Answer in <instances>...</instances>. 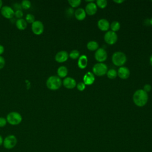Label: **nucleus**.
I'll list each match as a JSON object with an SVG mask.
<instances>
[{
    "label": "nucleus",
    "instance_id": "1",
    "mask_svg": "<svg viewBox=\"0 0 152 152\" xmlns=\"http://www.w3.org/2000/svg\"><path fill=\"white\" fill-rule=\"evenodd\" d=\"M132 98L135 105L139 107H142L147 103L148 96L147 93L142 89H139L134 92Z\"/></svg>",
    "mask_w": 152,
    "mask_h": 152
},
{
    "label": "nucleus",
    "instance_id": "2",
    "mask_svg": "<svg viewBox=\"0 0 152 152\" xmlns=\"http://www.w3.org/2000/svg\"><path fill=\"white\" fill-rule=\"evenodd\" d=\"M62 80L57 75H51L46 80V87L51 90H58L62 86Z\"/></svg>",
    "mask_w": 152,
    "mask_h": 152
},
{
    "label": "nucleus",
    "instance_id": "3",
    "mask_svg": "<svg viewBox=\"0 0 152 152\" xmlns=\"http://www.w3.org/2000/svg\"><path fill=\"white\" fill-rule=\"evenodd\" d=\"M113 64L118 66H122L126 61V56L125 54L121 51L115 52L112 56Z\"/></svg>",
    "mask_w": 152,
    "mask_h": 152
},
{
    "label": "nucleus",
    "instance_id": "4",
    "mask_svg": "<svg viewBox=\"0 0 152 152\" xmlns=\"http://www.w3.org/2000/svg\"><path fill=\"white\" fill-rule=\"evenodd\" d=\"M7 121L11 125H17L22 121V116L17 112H11L8 113L6 117Z\"/></svg>",
    "mask_w": 152,
    "mask_h": 152
},
{
    "label": "nucleus",
    "instance_id": "5",
    "mask_svg": "<svg viewBox=\"0 0 152 152\" xmlns=\"http://www.w3.org/2000/svg\"><path fill=\"white\" fill-rule=\"evenodd\" d=\"M92 69L93 74L97 76H102L107 73V66L103 62H98L93 66Z\"/></svg>",
    "mask_w": 152,
    "mask_h": 152
},
{
    "label": "nucleus",
    "instance_id": "6",
    "mask_svg": "<svg viewBox=\"0 0 152 152\" xmlns=\"http://www.w3.org/2000/svg\"><path fill=\"white\" fill-rule=\"evenodd\" d=\"M17 143V139L14 135H8L4 139L3 146L6 149L13 148Z\"/></svg>",
    "mask_w": 152,
    "mask_h": 152
},
{
    "label": "nucleus",
    "instance_id": "7",
    "mask_svg": "<svg viewBox=\"0 0 152 152\" xmlns=\"http://www.w3.org/2000/svg\"><path fill=\"white\" fill-rule=\"evenodd\" d=\"M31 31L36 35H40L43 33L44 25L40 20H35L31 24Z\"/></svg>",
    "mask_w": 152,
    "mask_h": 152
},
{
    "label": "nucleus",
    "instance_id": "8",
    "mask_svg": "<svg viewBox=\"0 0 152 152\" xmlns=\"http://www.w3.org/2000/svg\"><path fill=\"white\" fill-rule=\"evenodd\" d=\"M104 41L109 45L115 44L118 40V36L115 32L111 30L107 31L104 36Z\"/></svg>",
    "mask_w": 152,
    "mask_h": 152
},
{
    "label": "nucleus",
    "instance_id": "9",
    "mask_svg": "<svg viewBox=\"0 0 152 152\" xmlns=\"http://www.w3.org/2000/svg\"><path fill=\"white\" fill-rule=\"evenodd\" d=\"M1 13L2 15L7 19H11L14 16L15 11L10 6H3L1 9Z\"/></svg>",
    "mask_w": 152,
    "mask_h": 152
},
{
    "label": "nucleus",
    "instance_id": "10",
    "mask_svg": "<svg viewBox=\"0 0 152 152\" xmlns=\"http://www.w3.org/2000/svg\"><path fill=\"white\" fill-rule=\"evenodd\" d=\"M94 57L97 61L99 62H103L106 60L107 58V54L106 50L103 48H99L96 50L94 53Z\"/></svg>",
    "mask_w": 152,
    "mask_h": 152
},
{
    "label": "nucleus",
    "instance_id": "11",
    "mask_svg": "<svg viewBox=\"0 0 152 152\" xmlns=\"http://www.w3.org/2000/svg\"><path fill=\"white\" fill-rule=\"evenodd\" d=\"M69 57L68 53L65 50H61L56 53L55 56V59L57 62L62 63L65 62Z\"/></svg>",
    "mask_w": 152,
    "mask_h": 152
},
{
    "label": "nucleus",
    "instance_id": "12",
    "mask_svg": "<svg viewBox=\"0 0 152 152\" xmlns=\"http://www.w3.org/2000/svg\"><path fill=\"white\" fill-rule=\"evenodd\" d=\"M62 84L63 86L68 89L74 88L77 86V83L75 79L70 77L65 78L62 81Z\"/></svg>",
    "mask_w": 152,
    "mask_h": 152
},
{
    "label": "nucleus",
    "instance_id": "13",
    "mask_svg": "<svg viewBox=\"0 0 152 152\" xmlns=\"http://www.w3.org/2000/svg\"><path fill=\"white\" fill-rule=\"evenodd\" d=\"M97 11V7L94 2H89L87 4L86 6L85 11L86 14H87L89 15H94Z\"/></svg>",
    "mask_w": 152,
    "mask_h": 152
},
{
    "label": "nucleus",
    "instance_id": "14",
    "mask_svg": "<svg viewBox=\"0 0 152 152\" xmlns=\"http://www.w3.org/2000/svg\"><path fill=\"white\" fill-rule=\"evenodd\" d=\"M118 75L122 79H126L130 75L129 69L125 66H121L118 71Z\"/></svg>",
    "mask_w": 152,
    "mask_h": 152
},
{
    "label": "nucleus",
    "instance_id": "15",
    "mask_svg": "<svg viewBox=\"0 0 152 152\" xmlns=\"http://www.w3.org/2000/svg\"><path fill=\"white\" fill-rule=\"evenodd\" d=\"M95 81V77L93 72H87L83 77V83L86 85H91Z\"/></svg>",
    "mask_w": 152,
    "mask_h": 152
},
{
    "label": "nucleus",
    "instance_id": "16",
    "mask_svg": "<svg viewBox=\"0 0 152 152\" xmlns=\"http://www.w3.org/2000/svg\"><path fill=\"white\" fill-rule=\"evenodd\" d=\"M97 26L102 31H107L110 27L109 22L105 18H101L97 22Z\"/></svg>",
    "mask_w": 152,
    "mask_h": 152
},
{
    "label": "nucleus",
    "instance_id": "17",
    "mask_svg": "<svg viewBox=\"0 0 152 152\" xmlns=\"http://www.w3.org/2000/svg\"><path fill=\"white\" fill-rule=\"evenodd\" d=\"M74 16L75 18L79 21L83 20L86 17L85 10L82 8H78L74 11Z\"/></svg>",
    "mask_w": 152,
    "mask_h": 152
},
{
    "label": "nucleus",
    "instance_id": "18",
    "mask_svg": "<svg viewBox=\"0 0 152 152\" xmlns=\"http://www.w3.org/2000/svg\"><path fill=\"white\" fill-rule=\"evenodd\" d=\"M78 66L81 69H84L86 68L88 64V58L86 55H82L80 56L78 60Z\"/></svg>",
    "mask_w": 152,
    "mask_h": 152
},
{
    "label": "nucleus",
    "instance_id": "19",
    "mask_svg": "<svg viewBox=\"0 0 152 152\" xmlns=\"http://www.w3.org/2000/svg\"><path fill=\"white\" fill-rule=\"evenodd\" d=\"M16 27L20 30H24L27 27V23L24 18L17 19L15 22Z\"/></svg>",
    "mask_w": 152,
    "mask_h": 152
},
{
    "label": "nucleus",
    "instance_id": "20",
    "mask_svg": "<svg viewBox=\"0 0 152 152\" xmlns=\"http://www.w3.org/2000/svg\"><path fill=\"white\" fill-rule=\"evenodd\" d=\"M57 74L59 78H64L68 74V69L65 66H61L57 69Z\"/></svg>",
    "mask_w": 152,
    "mask_h": 152
},
{
    "label": "nucleus",
    "instance_id": "21",
    "mask_svg": "<svg viewBox=\"0 0 152 152\" xmlns=\"http://www.w3.org/2000/svg\"><path fill=\"white\" fill-rule=\"evenodd\" d=\"M87 48L91 51L96 50L99 49V43L96 41H90L87 44Z\"/></svg>",
    "mask_w": 152,
    "mask_h": 152
},
{
    "label": "nucleus",
    "instance_id": "22",
    "mask_svg": "<svg viewBox=\"0 0 152 152\" xmlns=\"http://www.w3.org/2000/svg\"><path fill=\"white\" fill-rule=\"evenodd\" d=\"M110 27L111 28V31L113 32H116L120 29L121 24L119 22L117 21H114L110 24Z\"/></svg>",
    "mask_w": 152,
    "mask_h": 152
},
{
    "label": "nucleus",
    "instance_id": "23",
    "mask_svg": "<svg viewBox=\"0 0 152 152\" xmlns=\"http://www.w3.org/2000/svg\"><path fill=\"white\" fill-rule=\"evenodd\" d=\"M106 74H107V77L110 79H114L118 75L117 71L115 69H113V68L107 70Z\"/></svg>",
    "mask_w": 152,
    "mask_h": 152
},
{
    "label": "nucleus",
    "instance_id": "24",
    "mask_svg": "<svg viewBox=\"0 0 152 152\" xmlns=\"http://www.w3.org/2000/svg\"><path fill=\"white\" fill-rule=\"evenodd\" d=\"M69 57L72 59H76L80 57V52L77 50H72L70 52Z\"/></svg>",
    "mask_w": 152,
    "mask_h": 152
},
{
    "label": "nucleus",
    "instance_id": "25",
    "mask_svg": "<svg viewBox=\"0 0 152 152\" xmlns=\"http://www.w3.org/2000/svg\"><path fill=\"white\" fill-rule=\"evenodd\" d=\"M25 20L27 23L32 24L35 21V17L33 15V14L31 13H28L26 15Z\"/></svg>",
    "mask_w": 152,
    "mask_h": 152
},
{
    "label": "nucleus",
    "instance_id": "26",
    "mask_svg": "<svg viewBox=\"0 0 152 152\" xmlns=\"http://www.w3.org/2000/svg\"><path fill=\"white\" fill-rule=\"evenodd\" d=\"M69 4L71 7V8H77L78 7L80 4L81 1L80 0H69L68 1Z\"/></svg>",
    "mask_w": 152,
    "mask_h": 152
},
{
    "label": "nucleus",
    "instance_id": "27",
    "mask_svg": "<svg viewBox=\"0 0 152 152\" xmlns=\"http://www.w3.org/2000/svg\"><path fill=\"white\" fill-rule=\"evenodd\" d=\"M21 8L24 10H27L31 7V2L28 0H23L21 2Z\"/></svg>",
    "mask_w": 152,
    "mask_h": 152
},
{
    "label": "nucleus",
    "instance_id": "28",
    "mask_svg": "<svg viewBox=\"0 0 152 152\" xmlns=\"http://www.w3.org/2000/svg\"><path fill=\"white\" fill-rule=\"evenodd\" d=\"M107 5L106 0H97L96 1V5L100 8H104Z\"/></svg>",
    "mask_w": 152,
    "mask_h": 152
},
{
    "label": "nucleus",
    "instance_id": "29",
    "mask_svg": "<svg viewBox=\"0 0 152 152\" xmlns=\"http://www.w3.org/2000/svg\"><path fill=\"white\" fill-rule=\"evenodd\" d=\"M86 84L83 83V82H80L78 83L77 84V89L80 91H82L83 90H84V89L86 88Z\"/></svg>",
    "mask_w": 152,
    "mask_h": 152
},
{
    "label": "nucleus",
    "instance_id": "30",
    "mask_svg": "<svg viewBox=\"0 0 152 152\" xmlns=\"http://www.w3.org/2000/svg\"><path fill=\"white\" fill-rule=\"evenodd\" d=\"M14 15H15V17L17 18L18 19L22 18V17L23 16V11H22L21 10H17V11H15Z\"/></svg>",
    "mask_w": 152,
    "mask_h": 152
},
{
    "label": "nucleus",
    "instance_id": "31",
    "mask_svg": "<svg viewBox=\"0 0 152 152\" xmlns=\"http://www.w3.org/2000/svg\"><path fill=\"white\" fill-rule=\"evenodd\" d=\"M66 14L69 17H72L73 15V14L74 15V11L73 10V8L71 7L67 8L66 10Z\"/></svg>",
    "mask_w": 152,
    "mask_h": 152
},
{
    "label": "nucleus",
    "instance_id": "32",
    "mask_svg": "<svg viewBox=\"0 0 152 152\" xmlns=\"http://www.w3.org/2000/svg\"><path fill=\"white\" fill-rule=\"evenodd\" d=\"M7 121L6 118L4 117H0V128L4 127L7 125Z\"/></svg>",
    "mask_w": 152,
    "mask_h": 152
},
{
    "label": "nucleus",
    "instance_id": "33",
    "mask_svg": "<svg viewBox=\"0 0 152 152\" xmlns=\"http://www.w3.org/2000/svg\"><path fill=\"white\" fill-rule=\"evenodd\" d=\"M144 91H145L146 93H148L149 91H151V86L150 84H146L143 87V89H142Z\"/></svg>",
    "mask_w": 152,
    "mask_h": 152
},
{
    "label": "nucleus",
    "instance_id": "34",
    "mask_svg": "<svg viewBox=\"0 0 152 152\" xmlns=\"http://www.w3.org/2000/svg\"><path fill=\"white\" fill-rule=\"evenodd\" d=\"M5 65V60L4 58L2 56H0V69H2Z\"/></svg>",
    "mask_w": 152,
    "mask_h": 152
},
{
    "label": "nucleus",
    "instance_id": "35",
    "mask_svg": "<svg viewBox=\"0 0 152 152\" xmlns=\"http://www.w3.org/2000/svg\"><path fill=\"white\" fill-rule=\"evenodd\" d=\"M14 8L15 10V11H17L18 10H21L22 8H21V4L18 3H15V4H14Z\"/></svg>",
    "mask_w": 152,
    "mask_h": 152
},
{
    "label": "nucleus",
    "instance_id": "36",
    "mask_svg": "<svg viewBox=\"0 0 152 152\" xmlns=\"http://www.w3.org/2000/svg\"><path fill=\"white\" fill-rule=\"evenodd\" d=\"M4 50H5V48H4V46L0 45V56H1V55L4 53Z\"/></svg>",
    "mask_w": 152,
    "mask_h": 152
},
{
    "label": "nucleus",
    "instance_id": "37",
    "mask_svg": "<svg viewBox=\"0 0 152 152\" xmlns=\"http://www.w3.org/2000/svg\"><path fill=\"white\" fill-rule=\"evenodd\" d=\"M3 142H4V139H3L2 137L0 135V146L3 145Z\"/></svg>",
    "mask_w": 152,
    "mask_h": 152
},
{
    "label": "nucleus",
    "instance_id": "38",
    "mask_svg": "<svg viewBox=\"0 0 152 152\" xmlns=\"http://www.w3.org/2000/svg\"><path fill=\"white\" fill-rule=\"evenodd\" d=\"M113 2H115V3H117V4H121V3H122V2H124V1H123V0H119V1L114 0Z\"/></svg>",
    "mask_w": 152,
    "mask_h": 152
},
{
    "label": "nucleus",
    "instance_id": "39",
    "mask_svg": "<svg viewBox=\"0 0 152 152\" xmlns=\"http://www.w3.org/2000/svg\"><path fill=\"white\" fill-rule=\"evenodd\" d=\"M150 63L151 65L152 66V55H151V56H150Z\"/></svg>",
    "mask_w": 152,
    "mask_h": 152
},
{
    "label": "nucleus",
    "instance_id": "40",
    "mask_svg": "<svg viewBox=\"0 0 152 152\" xmlns=\"http://www.w3.org/2000/svg\"><path fill=\"white\" fill-rule=\"evenodd\" d=\"M2 7V1L1 0H0V10L1 9Z\"/></svg>",
    "mask_w": 152,
    "mask_h": 152
},
{
    "label": "nucleus",
    "instance_id": "41",
    "mask_svg": "<svg viewBox=\"0 0 152 152\" xmlns=\"http://www.w3.org/2000/svg\"><path fill=\"white\" fill-rule=\"evenodd\" d=\"M150 23L151 25H152V18H151V20H150Z\"/></svg>",
    "mask_w": 152,
    "mask_h": 152
}]
</instances>
